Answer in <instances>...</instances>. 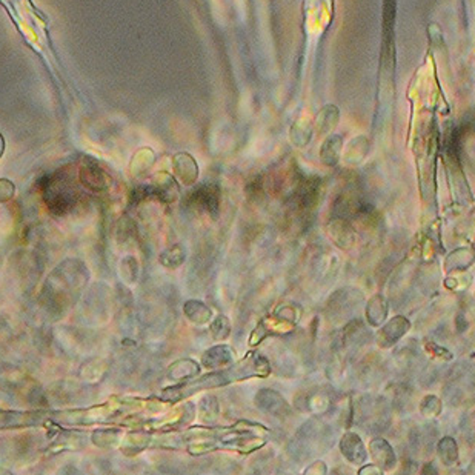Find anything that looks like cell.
I'll return each instance as SVG.
<instances>
[{"label":"cell","mask_w":475,"mask_h":475,"mask_svg":"<svg viewBox=\"0 0 475 475\" xmlns=\"http://www.w3.org/2000/svg\"><path fill=\"white\" fill-rule=\"evenodd\" d=\"M90 278L88 268L79 260H66L53 271L47 282L48 299L56 307H62L74 294L87 285Z\"/></svg>","instance_id":"cell-1"},{"label":"cell","mask_w":475,"mask_h":475,"mask_svg":"<svg viewBox=\"0 0 475 475\" xmlns=\"http://www.w3.org/2000/svg\"><path fill=\"white\" fill-rule=\"evenodd\" d=\"M44 194L51 213L58 216L71 211L79 199L74 182L66 174L62 173H58L53 177H48L47 183L44 185Z\"/></svg>","instance_id":"cell-2"},{"label":"cell","mask_w":475,"mask_h":475,"mask_svg":"<svg viewBox=\"0 0 475 475\" xmlns=\"http://www.w3.org/2000/svg\"><path fill=\"white\" fill-rule=\"evenodd\" d=\"M363 302V292L357 288H342L329 297L326 303V316L331 320H345L357 311L359 304Z\"/></svg>","instance_id":"cell-3"},{"label":"cell","mask_w":475,"mask_h":475,"mask_svg":"<svg viewBox=\"0 0 475 475\" xmlns=\"http://www.w3.org/2000/svg\"><path fill=\"white\" fill-rule=\"evenodd\" d=\"M220 188L214 183L202 185L199 188L192 190L186 199V205L200 213L209 214L211 217H217L220 211Z\"/></svg>","instance_id":"cell-4"},{"label":"cell","mask_w":475,"mask_h":475,"mask_svg":"<svg viewBox=\"0 0 475 475\" xmlns=\"http://www.w3.org/2000/svg\"><path fill=\"white\" fill-rule=\"evenodd\" d=\"M271 372L269 362L265 357V355L254 352L248 355L243 362H240L237 366L231 368L226 372L230 380H243V378H249V377H266Z\"/></svg>","instance_id":"cell-5"},{"label":"cell","mask_w":475,"mask_h":475,"mask_svg":"<svg viewBox=\"0 0 475 475\" xmlns=\"http://www.w3.org/2000/svg\"><path fill=\"white\" fill-rule=\"evenodd\" d=\"M254 405L263 412H266L277 419H286L291 415V406L283 398V395L274 389H260L254 397Z\"/></svg>","instance_id":"cell-6"},{"label":"cell","mask_w":475,"mask_h":475,"mask_svg":"<svg viewBox=\"0 0 475 475\" xmlns=\"http://www.w3.org/2000/svg\"><path fill=\"white\" fill-rule=\"evenodd\" d=\"M411 329V321L406 319L405 316H395L389 321L381 326L377 333V345L383 350H388V347H393L395 343H398L402 338L409 333Z\"/></svg>","instance_id":"cell-7"},{"label":"cell","mask_w":475,"mask_h":475,"mask_svg":"<svg viewBox=\"0 0 475 475\" xmlns=\"http://www.w3.org/2000/svg\"><path fill=\"white\" fill-rule=\"evenodd\" d=\"M328 237L337 248L340 249H351L357 240V233H355L354 226L350 223V220L342 217H334L326 226Z\"/></svg>","instance_id":"cell-8"},{"label":"cell","mask_w":475,"mask_h":475,"mask_svg":"<svg viewBox=\"0 0 475 475\" xmlns=\"http://www.w3.org/2000/svg\"><path fill=\"white\" fill-rule=\"evenodd\" d=\"M448 388H452L451 393L448 391L449 402L452 405L460 402L468 405V397L472 395L475 398V372L468 369H463L459 374L454 372V380L449 381Z\"/></svg>","instance_id":"cell-9"},{"label":"cell","mask_w":475,"mask_h":475,"mask_svg":"<svg viewBox=\"0 0 475 475\" xmlns=\"http://www.w3.org/2000/svg\"><path fill=\"white\" fill-rule=\"evenodd\" d=\"M338 448H340L342 455L351 464L360 466L368 460V449L364 446L360 436L355 434V432H346V434H343Z\"/></svg>","instance_id":"cell-10"},{"label":"cell","mask_w":475,"mask_h":475,"mask_svg":"<svg viewBox=\"0 0 475 475\" xmlns=\"http://www.w3.org/2000/svg\"><path fill=\"white\" fill-rule=\"evenodd\" d=\"M235 359V354L228 345H217L209 347L202 355V368L208 371H225L231 366Z\"/></svg>","instance_id":"cell-11"},{"label":"cell","mask_w":475,"mask_h":475,"mask_svg":"<svg viewBox=\"0 0 475 475\" xmlns=\"http://www.w3.org/2000/svg\"><path fill=\"white\" fill-rule=\"evenodd\" d=\"M369 455L381 471H393L397 466V455L388 440L376 437L369 443Z\"/></svg>","instance_id":"cell-12"},{"label":"cell","mask_w":475,"mask_h":475,"mask_svg":"<svg viewBox=\"0 0 475 475\" xmlns=\"http://www.w3.org/2000/svg\"><path fill=\"white\" fill-rule=\"evenodd\" d=\"M475 263V249L471 246H460L446 256L443 271L446 274L466 273Z\"/></svg>","instance_id":"cell-13"},{"label":"cell","mask_w":475,"mask_h":475,"mask_svg":"<svg viewBox=\"0 0 475 475\" xmlns=\"http://www.w3.org/2000/svg\"><path fill=\"white\" fill-rule=\"evenodd\" d=\"M80 183L92 192H101L108 188V177L97 164L85 162L80 166Z\"/></svg>","instance_id":"cell-14"},{"label":"cell","mask_w":475,"mask_h":475,"mask_svg":"<svg viewBox=\"0 0 475 475\" xmlns=\"http://www.w3.org/2000/svg\"><path fill=\"white\" fill-rule=\"evenodd\" d=\"M388 312H389V304L385 295L376 294L374 297H371L366 303V309H364V316H366L368 323L371 326H381L388 319Z\"/></svg>","instance_id":"cell-15"},{"label":"cell","mask_w":475,"mask_h":475,"mask_svg":"<svg viewBox=\"0 0 475 475\" xmlns=\"http://www.w3.org/2000/svg\"><path fill=\"white\" fill-rule=\"evenodd\" d=\"M175 175L185 186H191L196 183L199 177V168L194 159L188 154H177L174 157Z\"/></svg>","instance_id":"cell-16"},{"label":"cell","mask_w":475,"mask_h":475,"mask_svg":"<svg viewBox=\"0 0 475 475\" xmlns=\"http://www.w3.org/2000/svg\"><path fill=\"white\" fill-rule=\"evenodd\" d=\"M42 419V412H17L0 411V428H19L37 425Z\"/></svg>","instance_id":"cell-17"},{"label":"cell","mask_w":475,"mask_h":475,"mask_svg":"<svg viewBox=\"0 0 475 475\" xmlns=\"http://www.w3.org/2000/svg\"><path fill=\"white\" fill-rule=\"evenodd\" d=\"M200 372V364L191 359H182L174 362L168 368V378L175 381V383H185L196 377Z\"/></svg>","instance_id":"cell-18"},{"label":"cell","mask_w":475,"mask_h":475,"mask_svg":"<svg viewBox=\"0 0 475 475\" xmlns=\"http://www.w3.org/2000/svg\"><path fill=\"white\" fill-rule=\"evenodd\" d=\"M369 331L360 320H351L342 331V345L345 347L359 346L368 340Z\"/></svg>","instance_id":"cell-19"},{"label":"cell","mask_w":475,"mask_h":475,"mask_svg":"<svg viewBox=\"0 0 475 475\" xmlns=\"http://www.w3.org/2000/svg\"><path fill=\"white\" fill-rule=\"evenodd\" d=\"M152 188V197L162 200L165 203H173L179 200V188H177V182L173 177L165 175L162 179H157L154 185H151Z\"/></svg>","instance_id":"cell-20"},{"label":"cell","mask_w":475,"mask_h":475,"mask_svg":"<svg viewBox=\"0 0 475 475\" xmlns=\"http://www.w3.org/2000/svg\"><path fill=\"white\" fill-rule=\"evenodd\" d=\"M185 317L194 325H206L213 320V311L200 300H188L183 304Z\"/></svg>","instance_id":"cell-21"},{"label":"cell","mask_w":475,"mask_h":475,"mask_svg":"<svg viewBox=\"0 0 475 475\" xmlns=\"http://www.w3.org/2000/svg\"><path fill=\"white\" fill-rule=\"evenodd\" d=\"M437 455L445 466H454L459 462V445L455 438L448 436L440 440L437 445Z\"/></svg>","instance_id":"cell-22"},{"label":"cell","mask_w":475,"mask_h":475,"mask_svg":"<svg viewBox=\"0 0 475 475\" xmlns=\"http://www.w3.org/2000/svg\"><path fill=\"white\" fill-rule=\"evenodd\" d=\"M160 263L168 269H177L180 268L186 260V249L182 243H175L165 249L159 257Z\"/></svg>","instance_id":"cell-23"},{"label":"cell","mask_w":475,"mask_h":475,"mask_svg":"<svg viewBox=\"0 0 475 475\" xmlns=\"http://www.w3.org/2000/svg\"><path fill=\"white\" fill-rule=\"evenodd\" d=\"M149 440H151V437L148 434H143V432H134V434H128L125 438V442H123L122 451L126 455L139 454L147 448V445L149 443Z\"/></svg>","instance_id":"cell-24"},{"label":"cell","mask_w":475,"mask_h":475,"mask_svg":"<svg viewBox=\"0 0 475 475\" xmlns=\"http://www.w3.org/2000/svg\"><path fill=\"white\" fill-rule=\"evenodd\" d=\"M220 406L217 398L213 395L203 397L199 405V417L203 423H213L218 417Z\"/></svg>","instance_id":"cell-25"},{"label":"cell","mask_w":475,"mask_h":475,"mask_svg":"<svg viewBox=\"0 0 475 475\" xmlns=\"http://www.w3.org/2000/svg\"><path fill=\"white\" fill-rule=\"evenodd\" d=\"M443 411V402L442 398L434 395V394H429L426 395L423 400L420 402V414L423 417L432 420V419H437L440 414Z\"/></svg>","instance_id":"cell-26"},{"label":"cell","mask_w":475,"mask_h":475,"mask_svg":"<svg viewBox=\"0 0 475 475\" xmlns=\"http://www.w3.org/2000/svg\"><path fill=\"white\" fill-rule=\"evenodd\" d=\"M92 443L99 448H109L117 443H121L122 440V431L118 429H99L91 437Z\"/></svg>","instance_id":"cell-27"},{"label":"cell","mask_w":475,"mask_h":475,"mask_svg":"<svg viewBox=\"0 0 475 475\" xmlns=\"http://www.w3.org/2000/svg\"><path fill=\"white\" fill-rule=\"evenodd\" d=\"M211 334H213L214 340H225L231 335L233 325L231 320L226 316H217L214 320H211Z\"/></svg>","instance_id":"cell-28"},{"label":"cell","mask_w":475,"mask_h":475,"mask_svg":"<svg viewBox=\"0 0 475 475\" xmlns=\"http://www.w3.org/2000/svg\"><path fill=\"white\" fill-rule=\"evenodd\" d=\"M340 148H342V140L340 139H331L328 140L323 149H321V159L326 165H335L338 162V156H340Z\"/></svg>","instance_id":"cell-29"},{"label":"cell","mask_w":475,"mask_h":475,"mask_svg":"<svg viewBox=\"0 0 475 475\" xmlns=\"http://www.w3.org/2000/svg\"><path fill=\"white\" fill-rule=\"evenodd\" d=\"M121 276L125 282L135 283L139 277V263L134 257H125L121 263Z\"/></svg>","instance_id":"cell-30"},{"label":"cell","mask_w":475,"mask_h":475,"mask_svg":"<svg viewBox=\"0 0 475 475\" xmlns=\"http://www.w3.org/2000/svg\"><path fill=\"white\" fill-rule=\"evenodd\" d=\"M425 350L431 355V357H434L437 360L449 362V360L454 359V355H452L451 351L446 350V347H443V346H438L437 343L431 342V340H425Z\"/></svg>","instance_id":"cell-31"},{"label":"cell","mask_w":475,"mask_h":475,"mask_svg":"<svg viewBox=\"0 0 475 475\" xmlns=\"http://www.w3.org/2000/svg\"><path fill=\"white\" fill-rule=\"evenodd\" d=\"M16 192L14 183L6 180V179H0V203H5L8 200H11Z\"/></svg>","instance_id":"cell-32"},{"label":"cell","mask_w":475,"mask_h":475,"mask_svg":"<svg viewBox=\"0 0 475 475\" xmlns=\"http://www.w3.org/2000/svg\"><path fill=\"white\" fill-rule=\"evenodd\" d=\"M276 319L280 321H288V323H294L297 320V311L292 307H282L276 312Z\"/></svg>","instance_id":"cell-33"},{"label":"cell","mask_w":475,"mask_h":475,"mask_svg":"<svg viewBox=\"0 0 475 475\" xmlns=\"http://www.w3.org/2000/svg\"><path fill=\"white\" fill-rule=\"evenodd\" d=\"M266 334H268V328H266V325L260 323L256 329L252 331V334H251V337H249V346H257V345H260V343L263 342V338L266 337Z\"/></svg>","instance_id":"cell-34"},{"label":"cell","mask_w":475,"mask_h":475,"mask_svg":"<svg viewBox=\"0 0 475 475\" xmlns=\"http://www.w3.org/2000/svg\"><path fill=\"white\" fill-rule=\"evenodd\" d=\"M328 472V466L325 462H321V460H317V462H314L309 468L304 471V474H320V475H323Z\"/></svg>","instance_id":"cell-35"},{"label":"cell","mask_w":475,"mask_h":475,"mask_svg":"<svg viewBox=\"0 0 475 475\" xmlns=\"http://www.w3.org/2000/svg\"><path fill=\"white\" fill-rule=\"evenodd\" d=\"M381 475L383 471H381L377 464H368V466H363V468L359 471V475Z\"/></svg>","instance_id":"cell-36"},{"label":"cell","mask_w":475,"mask_h":475,"mask_svg":"<svg viewBox=\"0 0 475 475\" xmlns=\"http://www.w3.org/2000/svg\"><path fill=\"white\" fill-rule=\"evenodd\" d=\"M4 151H5V139H4V135L0 134V157L4 156Z\"/></svg>","instance_id":"cell-37"}]
</instances>
